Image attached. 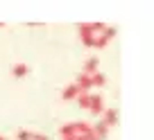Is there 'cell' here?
<instances>
[{
	"label": "cell",
	"mask_w": 154,
	"mask_h": 140,
	"mask_svg": "<svg viewBox=\"0 0 154 140\" xmlns=\"http://www.w3.org/2000/svg\"><path fill=\"white\" fill-rule=\"evenodd\" d=\"M104 27H106L104 23H82V25H77V29H79V39H82V45H84V48H93L95 36H97Z\"/></svg>",
	"instance_id": "obj_1"
},
{
	"label": "cell",
	"mask_w": 154,
	"mask_h": 140,
	"mask_svg": "<svg viewBox=\"0 0 154 140\" xmlns=\"http://www.w3.org/2000/svg\"><path fill=\"white\" fill-rule=\"evenodd\" d=\"M113 36H116V27H104V29H102V32L95 36V41H93V48H100V50H102L111 39H113Z\"/></svg>",
	"instance_id": "obj_2"
},
{
	"label": "cell",
	"mask_w": 154,
	"mask_h": 140,
	"mask_svg": "<svg viewBox=\"0 0 154 140\" xmlns=\"http://www.w3.org/2000/svg\"><path fill=\"white\" fill-rule=\"evenodd\" d=\"M88 113L95 118H100L104 113V100L100 95H91V104H88Z\"/></svg>",
	"instance_id": "obj_3"
},
{
	"label": "cell",
	"mask_w": 154,
	"mask_h": 140,
	"mask_svg": "<svg viewBox=\"0 0 154 140\" xmlns=\"http://www.w3.org/2000/svg\"><path fill=\"white\" fill-rule=\"evenodd\" d=\"M75 86L79 88V93H88L91 91V75H84V73H79L77 75V79H75Z\"/></svg>",
	"instance_id": "obj_4"
},
{
	"label": "cell",
	"mask_w": 154,
	"mask_h": 140,
	"mask_svg": "<svg viewBox=\"0 0 154 140\" xmlns=\"http://www.w3.org/2000/svg\"><path fill=\"white\" fill-rule=\"evenodd\" d=\"M102 122H104L106 127H116L118 124V111L116 109H104V113H102Z\"/></svg>",
	"instance_id": "obj_5"
},
{
	"label": "cell",
	"mask_w": 154,
	"mask_h": 140,
	"mask_svg": "<svg viewBox=\"0 0 154 140\" xmlns=\"http://www.w3.org/2000/svg\"><path fill=\"white\" fill-rule=\"evenodd\" d=\"M97 70H100V59H97V57L86 59V63H84V70H82V73H84V75H93V73H97Z\"/></svg>",
	"instance_id": "obj_6"
},
{
	"label": "cell",
	"mask_w": 154,
	"mask_h": 140,
	"mask_svg": "<svg viewBox=\"0 0 154 140\" xmlns=\"http://www.w3.org/2000/svg\"><path fill=\"white\" fill-rule=\"evenodd\" d=\"M91 127H93V136H95L97 140H104L106 136H109V127H106L102 120L97 122V124H91Z\"/></svg>",
	"instance_id": "obj_7"
},
{
	"label": "cell",
	"mask_w": 154,
	"mask_h": 140,
	"mask_svg": "<svg viewBox=\"0 0 154 140\" xmlns=\"http://www.w3.org/2000/svg\"><path fill=\"white\" fill-rule=\"evenodd\" d=\"M27 73H29L27 63H16V66L11 68V75H14L16 79H23V77H27Z\"/></svg>",
	"instance_id": "obj_8"
},
{
	"label": "cell",
	"mask_w": 154,
	"mask_h": 140,
	"mask_svg": "<svg viewBox=\"0 0 154 140\" xmlns=\"http://www.w3.org/2000/svg\"><path fill=\"white\" fill-rule=\"evenodd\" d=\"M77 95H79V88L75 86V84H70V86H66L61 91V97L63 100H77Z\"/></svg>",
	"instance_id": "obj_9"
},
{
	"label": "cell",
	"mask_w": 154,
	"mask_h": 140,
	"mask_svg": "<svg viewBox=\"0 0 154 140\" xmlns=\"http://www.w3.org/2000/svg\"><path fill=\"white\" fill-rule=\"evenodd\" d=\"M104 84H106V77L100 73V70L91 75V86H104Z\"/></svg>",
	"instance_id": "obj_10"
},
{
	"label": "cell",
	"mask_w": 154,
	"mask_h": 140,
	"mask_svg": "<svg viewBox=\"0 0 154 140\" xmlns=\"http://www.w3.org/2000/svg\"><path fill=\"white\" fill-rule=\"evenodd\" d=\"M77 102H79V106H82V109H86V111H88V104H91V93H79V95H77Z\"/></svg>",
	"instance_id": "obj_11"
},
{
	"label": "cell",
	"mask_w": 154,
	"mask_h": 140,
	"mask_svg": "<svg viewBox=\"0 0 154 140\" xmlns=\"http://www.w3.org/2000/svg\"><path fill=\"white\" fill-rule=\"evenodd\" d=\"M16 138H18V140H32V133H29L27 129H20L18 133H16Z\"/></svg>",
	"instance_id": "obj_12"
},
{
	"label": "cell",
	"mask_w": 154,
	"mask_h": 140,
	"mask_svg": "<svg viewBox=\"0 0 154 140\" xmlns=\"http://www.w3.org/2000/svg\"><path fill=\"white\" fill-rule=\"evenodd\" d=\"M32 140H50V138L43 136V133H32Z\"/></svg>",
	"instance_id": "obj_13"
},
{
	"label": "cell",
	"mask_w": 154,
	"mask_h": 140,
	"mask_svg": "<svg viewBox=\"0 0 154 140\" xmlns=\"http://www.w3.org/2000/svg\"><path fill=\"white\" fill-rule=\"evenodd\" d=\"M0 140H7V138H5V136H0Z\"/></svg>",
	"instance_id": "obj_14"
}]
</instances>
